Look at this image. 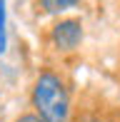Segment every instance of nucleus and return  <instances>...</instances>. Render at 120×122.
I'll return each instance as SVG.
<instances>
[{
    "mask_svg": "<svg viewBox=\"0 0 120 122\" xmlns=\"http://www.w3.org/2000/svg\"><path fill=\"white\" fill-rule=\"evenodd\" d=\"M33 107L45 122H68L70 97L55 72H40L33 85Z\"/></svg>",
    "mask_w": 120,
    "mask_h": 122,
    "instance_id": "1",
    "label": "nucleus"
},
{
    "mask_svg": "<svg viewBox=\"0 0 120 122\" xmlns=\"http://www.w3.org/2000/svg\"><path fill=\"white\" fill-rule=\"evenodd\" d=\"M83 40V23L78 18H68V20H60V23L53 25L50 30V42L63 52H70L75 50Z\"/></svg>",
    "mask_w": 120,
    "mask_h": 122,
    "instance_id": "2",
    "label": "nucleus"
},
{
    "mask_svg": "<svg viewBox=\"0 0 120 122\" xmlns=\"http://www.w3.org/2000/svg\"><path fill=\"white\" fill-rule=\"evenodd\" d=\"M78 3H80V0H38L40 10L48 13V15H60V13H65V10L75 8Z\"/></svg>",
    "mask_w": 120,
    "mask_h": 122,
    "instance_id": "3",
    "label": "nucleus"
},
{
    "mask_svg": "<svg viewBox=\"0 0 120 122\" xmlns=\"http://www.w3.org/2000/svg\"><path fill=\"white\" fill-rule=\"evenodd\" d=\"M8 47V15H5V0H0V55Z\"/></svg>",
    "mask_w": 120,
    "mask_h": 122,
    "instance_id": "4",
    "label": "nucleus"
},
{
    "mask_svg": "<svg viewBox=\"0 0 120 122\" xmlns=\"http://www.w3.org/2000/svg\"><path fill=\"white\" fill-rule=\"evenodd\" d=\"M15 122H45V120H43L40 115H35V112H28V115H20Z\"/></svg>",
    "mask_w": 120,
    "mask_h": 122,
    "instance_id": "5",
    "label": "nucleus"
},
{
    "mask_svg": "<svg viewBox=\"0 0 120 122\" xmlns=\"http://www.w3.org/2000/svg\"><path fill=\"white\" fill-rule=\"evenodd\" d=\"M93 122H100V120H93Z\"/></svg>",
    "mask_w": 120,
    "mask_h": 122,
    "instance_id": "6",
    "label": "nucleus"
}]
</instances>
